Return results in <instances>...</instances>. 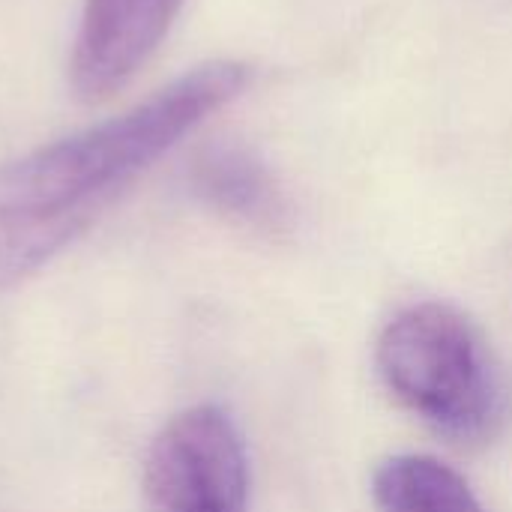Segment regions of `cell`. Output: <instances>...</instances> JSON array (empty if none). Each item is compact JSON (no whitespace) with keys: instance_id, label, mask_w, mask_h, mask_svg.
<instances>
[{"instance_id":"cell-6","label":"cell","mask_w":512,"mask_h":512,"mask_svg":"<svg viewBox=\"0 0 512 512\" xmlns=\"http://www.w3.org/2000/svg\"><path fill=\"white\" fill-rule=\"evenodd\" d=\"M381 512H486L468 480L432 456H393L375 468Z\"/></svg>"},{"instance_id":"cell-5","label":"cell","mask_w":512,"mask_h":512,"mask_svg":"<svg viewBox=\"0 0 512 512\" xmlns=\"http://www.w3.org/2000/svg\"><path fill=\"white\" fill-rule=\"evenodd\" d=\"M189 186L204 204L252 228L276 231L288 219L276 177L243 144L219 141L204 147L189 168Z\"/></svg>"},{"instance_id":"cell-4","label":"cell","mask_w":512,"mask_h":512,"mask_svg":"<svg viewBox=\"0 0 512 512\" xmlns=\"http://www.w3.org/2000/svg\"><path fill=\"white\" fill-rule=\"evenodd\" d=\"M183 0H84L72 42L69 84L81 102H102L132 81L171 30Z\"/></svg>"},{"instance_id":"cell-3","label":"cell","mask_w":512,"mask_h":512,"mask_svg":"<svg viewBox=\"0 0 512 512\" xmlns=\"http://www.w3.org/2000/svg\"><path fill=\"white\" fill-rule=\"evenodd\" d=\"M147 512H249V456L228 411L195 405L162 426L144 462Z\"/></svg>"},{"instance_id":"cell-2","label":"cell","mask_w":512,"mask_h":512,"mask_svg":"<svg viewBox=\"0 0 512 512\" xmlns=\"http://www.w3.org/2000/svg\"><path fill=\"white\" fill-rule=\"evenodd\" d=\"M375 363L408 411L459 444H489L510 420L504 366L483 330L453 306L399 312L378 339Z\"/></svg>"},{"instance_id":"cell-1","label":"cell","mask_w":512,"mask_h":512,"mask_svg":"<svg viewBox=\"0 0 512 512\" xmlns=\"http://www.w3.org/2000/svg\"><path fill=\"white\" fill-rule=\"evenodd\" d=\"M246 84L249 66L213 60L120 117L0 165V291L39 273Z\"/></svg>"}]
</instances>
